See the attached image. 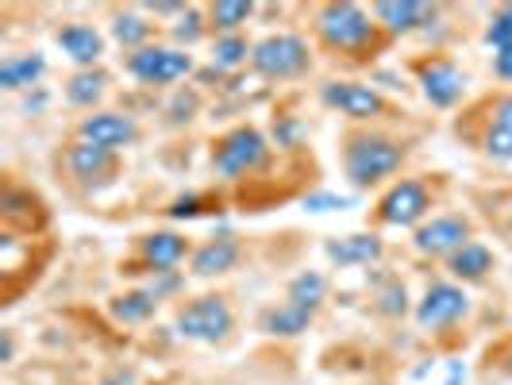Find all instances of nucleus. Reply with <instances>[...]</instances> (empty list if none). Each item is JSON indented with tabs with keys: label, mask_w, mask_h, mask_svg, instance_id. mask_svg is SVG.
Returning a JSON list of instances; mask_svg holds the SVG:
<instances>
[{
	"label": "nucleus",
	"mask_w": 512,
	"mask_h": 385,
	"mask_svg": "<svg viewBox=\"0 0 512 385\" xmlns=\"http://www.w3.org/2000/svg\"><path fill=\"white\" fill-rule=\"evenodd\" d=\"M405 162V147L389 135H378V131H355L343 147V170H347V181L359 185V189H370L378 181L393 178Z\"/></svg>",
	"instance_id": "f257e3e1"
},
{
	"label": "nucleus",
	"mask_w": 512,
	"mask_h": 385,
	"mask_svg": "<svg viewBox=\"0 0 512 385\" xmlns=\"http://www.w3.org/2000/svg\"><path fill=\"white\" fill-rule=\"evenodd\" d=\"M316 35L328 51L339 54H366L378 47V24L370 20V12H362L359 4L343 0V4H324L316 12Z\"/></svg>",
	"instance_id": "f03ea898"
},
{
	"label": "nucleus",
	"mask_w": 512,
	"mask_h": 385,
	"mask_svg": "<svg viewBox=\"0 0 512 385\" xmlns=\"http://www.w3.org/2000/svg\"><path fill=\"white\" fill-rule=\"evenodd\" d=\"M266 158H270L266 135L258 128H251V124H243V128H231L228 135L212 147V170L224 181H239V178H247V174H255V170H262Z\"/></svg>",
	"instance_id": "7ed1b4c3"
},
{
	"label": "nucleus",
	"mask_w": 512,
	"mask_h": 385,
	"mask_svg": "<svg viewBox=\"0 0 512 385\" xmlns=\"http://www.w3.org/2000/svg\"><path fill=\"white\" fill-rule=\"evenodd\" d=\"M312 66V54L308 43L293 31H278V35H266L251 47V70L266 81H289V77H301Z\"/></svg>",
	"instance_id": "20e7f679"
},
{
	"label": "nucleus",
	"mask_w": 512,
	"mask_h": 385,
	"mask_svg": "<svg viewBox=\"0 0 512 385\" xmlns=\"http://www.w3.org/2000/svg\"><path fill=\"white\" fill-rule=\"evenodd\" d=\"M235 328V316L224 297H197L178 308V335L193 343H220Z\"/></svg>",
	"instance_id": "39448f33"
},
{
	"label": "nucleus",
	"mask_w": 512,
	"mask_h": 385,
	"mask_svg": "<svg viewBox=\"0 0 512 385\" xmlns=\"http://www.w3.org/2000/svg\"><path fill=\"white\" fill-rule=\"evenodd\" d=\"M432 212V193L420 178H405L389 185L378 201V220L393 228H420Z\"/></svg>",
	"instance_id": "423d86ee"
},
{
	"label": "nucleus",
	"mask_w": 512,
	"mask_h": 385,
	"mask_svg": "<svg viewBox=\"0 0 512 385\" xmlns=\"http://www.w3.org/2000/svg\"><path fill=\"white\" fill-rule=\"evenodd\" d=\"M128 74L143 85H174L181 77L193 74V54L181 47H143V51L128 54Z\"/></svg>",
	"instance_id": "0eeeda50"
},
{
	"label": "nucleus",
	"mask_w": 512,
	"mask_h": 385,
	"mask_svg": "<svg viewBox=\"0 0 512 385\" xmlns=\"http://www.w3.org/2000/svg\"><path fill=\"white\" fill-rule=\"evenodd\" d=\"M466 312H470V293L455 282H436L428 285V293L416 305V324L424 332H443V328L459 324Z\"/></svg>",
	"instance_id": "6e6552de"
},
{
	"label": "nucleus",
	"mask_w": 512,
	"mask_h": 385,
	"mask_svg": "<svg viewBox=\"0 0 512 385\" xmlns=\"http://www.w3.org/2000/svg\"><path fill=\"white\" fill-rule=\"evenodd\" d=\"M412 243H416V251L420 255H432V258H451L459 247L470 243V220L466 216H432V220H424L416 235H412Z\"/></svg>",
	"instance_id": "1a4fd4ad"
},
{
	"label": "nucleus",
	"mask_w": 512,
	"mask_h": 385,
	"mask_svg": "<svg viewBox=\"0 0 512 385\" xmlns=\"http://www.w3.org/2000/svg\"><path fill=\"white\" fill-rule=\"evenodd\" d=\"M320 101L335 112H343V116H351V120H378L385 112L382 93L362 85V81H324Z\"/></svg>",
	"instance_id": "9d476101"
},
{
	"label": "nucleus",
	"mask_w": 512,
	"mask_h": 385,
	"mask_svg": "<svg viewBox=\"0 0 512 385\" xmlns=\"http://www.w3.org/2000/svg\"><path fill=\"white\" fill-rule=\"evenodd\" d=\"M77 139L120 154L124 147H131V143L139 139V128H135L131 116H120V112H93V116H85V120L77 124Z\"/></svg>",
	"instance_id": "9b49d317"
},
{
	"label": "nucleus",
	"mask_w": 512,
	"mask_h": 385,
	"mask_svg": "<svg viewBox=\"0 0 512 385\" xmlns=\"http://www.w3.org/2000/svg\"><path fill=\"white\" fill-rule=\"evenodd\" d=\"M416 74H420V89H424L428 104H436V108H455L462 101V93H466V74L447 58L420 62Z\"/></svg>",
	"instance_id": "f8f14e48"
},
{
	"label": "nucleus",
	"mask_w": 512,
	"mask_h": 385,
	"mask_svg": "<svg viewBox=\"0 0 512 385\" xmlns=\"http://www.w3.org/2000/svg\"><path fill=\"white\" fill-rule=\"evenodd\" d=\"M66 174H70L77 185H108L112 174H116V154L74 139V143L66 147Z\"/></svg>",
	"instance_id": "ddd939ff"
},
{
	"label": "nucleus",
	"mask_w": 512,
	"mask_h": 385,
	"mask_svg": "<svg viewBox=\"0 0 512 385\" xmlns=\"http://www.w3.org/2000/svg\"><path fill=\"white\" fill-rule=\"evenodd\" d=\"M439 16L436 4H424V0H382L374 4V24L385 27L389 35H409L420 31L424 24H432Z\"/></svg>",
	"instance_id": "4468645a"
},
{
	"label": "nucleus",
	"mask_w": 512,
	"mask_h": 385,
	"mask_svg": "<svg viewBox=\"0 0 512 385\" xmlns=\"http://www.w3.org/2000/svg\"><path fill=\"white\" fill-rule=\"evenodd\" d=\"M54 43H58L62 54H66L70 62H77L81 70H93L104 54V35L89 24H62L54 31Z\"/></svg>",
	"instance_id": "2eb2a0df"
},
{
	"label": "nucleus",
	"mask_w": 512,
	"mask_h": 385,
	"mask_svg": "<svg viewBox=\"0 0 512 385\" xmlns=\"http://www.w3.org/2000/svg\"><path fill=\"white\" fill-rule=\"evenodd\" d=\"M239 255H243V247H239L235 235H216V239H208L205 247L193 251L189 270H193V278H220V274L235 270Z\"/></svg>",
	"instance_id": "dca6fc26"
},
{
	"label": "nucleus",
	"mask_w": 512,
	"mask_h": 385,
	"mask_svg": "<svg viewBox=\"0 0 512 385\" xmlns=\"http://www.w3.org/2000/svg\"><path fill=\"white\" fill-rule=\"evenodd\" d=\"M382 239L362 231V235H343V239H328L324 255L332 258L335 266H374L382 258Z\"/></svg>",
	"instance_id": "f3484780"
},
{
	"label": "nucleus",
	"mask_w": 512,
	"mask_h": 385,
	"mask_svg": "<svg viewBox=\"0 0 512 385\" xmlns=\"http://www.w3.org/2000/svg\"><path fill=\"white\" fill-rule=\"evenodd\" d=\"M185 255H189V243L181 239L178 231H151V235H143V243H139V258L151 266L154 274L174 270Z\"/></svg>",
	"instance_id": "a211bd4d"
},
{
	"label": "nucleus",
	"mask_w": 512,
	"mask_h": 385,
	"mask_svg": "<svg viewBox=\"0 0 512 385\" xmlns=\"http://www.w3.org/2000/svg\"><path fill=\"white\" fill-rule=\"evenodd\" d=\"M43 74H47V58L43 54H12V58L0 62V89L24 93V89H35Z\"/></svg>",
	"instance_id": "6ab92c4d"
},
{
	"label": "nucleus",
	"mask_w": 512,
	"mask_h": 385,
	"mask_svg": "<svg viewBox=\"0 0 512 385\" xmlns=\"http://www.w3.org/2000/svg\"><path fill=\"white\" fill-rule=\"evenodd\" d=\"M447 270H451V278H459V282H482L489 278V270H493V251H489L486 243H466L459 247L455 255L447 258Z\"/></svg>",
	"instance_id": "aec40b11"
},
{
	"label": "nucleus",
	"mask_w": 512,
	"mask_h": 385,
	"mask_svg": "<svg viewBox=\"0 0 512 385\" xmlns=\"http://www.w3.org/2000/svg\"><path fill=\"white\" fill-rule=\"evenodd\" d=\"M312 316H316V312H308V308L289 305V301H285V305L270 308V312L262 316V332H266V335H282V339H297V335L308 332Z\"/></svg>",
	"instance_id": "412c9836"
},
{
	"label": "nucleus",
	"mask_w": 512,
	"mask_h": 385,
	"mask_svg": "<svg viewBox=\"0 0 512 385\" xmlns=\"http://www.w3.org/2000/svg\"><path fill=\"white\" fill-rule=\"evenodd\" d=\"M104 89H108V74H104L101 66L77 70V74L66 77V101L77 104V108H93L104 97Z\"/></svg>",
	"instance_id": "4be33fe9"
},
{
	"label": "nucleus",
	"mask_w": 512,
	"mask_h": 385,
	"mask_svg": "<svg viewBox=\"0 0 512 385\" xmlns=\"http://www.w3.org/2000/svg\"><path fill=\"white\" fill-rule=\"evenodd\" d=\"M154 308H158V297H154L151 289H131L124 297H112V320H120V324H147L154 316Z\"/></svg>",
	"instance_id": "5701e85b"
},
{
	"label": "nucleus",
	"mask_w": 512,
	"mask_h": 385,
	"mask_svg": "<svg viewBox=\"0 0 512 385\" xmlns=\"http://www.w3.org/2000/svg\"><path fill=\"white\" fill-rule=\"evenodd\" d=\"M324 297H328V278L316 274V270L297 274V278L289 282V293H285L289 305H301V308H308V312H316V308L324 305Z\"/></svg>",
	"instance_id": "b1692460"
},
{
	"label": "nucleus",
	"mask_w": 512,
	"mask_h": 385,
	"mask_svg": "<svg viewBox=\"0 0 512 385\" xmlns=\"http://www.w3.org/2000/svg\"><path fill=\"white\" fill-rule=\"evenodd\" d=\"M255 16V4L247 0H216L208 8V27H216L220 35H239V27Z\"/></svg>",
	"instance_id": "393cba45"
},
{
	"label": "nucleus",
	"mask_w": 512,
	"mask_h": 385,
	"mask_svg": "<svg viewBox=\"0 0 512 385\" xmlns=\"http://www.w3.org/2000/svg\"><path fill=\"white\" fill-rule=\"evenodd\" d=\"M112 35H116V43H124L131 54L151 47V43H147V39H151V24H147L143 16H135V12H120V16L112 20Z\"/></svg>",
	"instance_id": "a878e982"
},
{
	"label": "nucleus",
	"mask_w": 512,
	"mask_h": 385,
	"mask_svg": "<svg viewBox=\"0 0 512 385\" xmlns=\"http://www.w3.org/2000/svg\"><path fill=\"white\" fill-rule=\"evenodd\" d=\"M243 62H251V47L243 35H216L212 43V66L216 70H239Z\"/></svg>",
	"instance_id": "bb28decb"
},
{
	"label": "nucleus",
	"mask_w": 512,
	"mask_h": 385,
	"mask_svg": "<svg viewBox=\"0 0 512 385\" xmlns=\"http://www.w3.org/2000/svg\"><path fill=\"white\" fill-rule=\"evenodd\" d=\"M170 35H174V43L178 47H193L201 35H205V16H201V8H185L178 20H174V27H170Z\"/></svg>",
	"instance_id": "cd10ccee"
},
{
	"label": "nucleus",
	"mask_w": 512,
	"mask_h": 385,
	"mask_svg": "<svg viewBox=\"0 0 512 385\" xmlns=\"http://www.w3.org/2000/svg\"><path fill=\"white\" fill-rule=\"evenodd\" d=\"M486 43L493 51L512 47V4H501V8L493 12V20H489V27H486Z\"/></svg>",
	"instance_id": "c85d7f7f"
},
{
	"label": "nucleus",
	"mask_w": 512,
	"mask_h": 385,
	"mask_svg": "<svg viewBox=\"0 0 512 385\" xmlns=\"http://www.w3.org/2000/svg\"><path fill=\"white\" fill-rule=\"evenodd\" d=\"M482 151H486L493 162H512V128L489 124L486 135H482Z\"/></svg>",
	"instance_id": "c756f323"
},
{
	"label": "nucleus",
	"mask_w": 512,
	"mask_h": 385,
	"mask_svg": "<svg viewBox=\"0 0 512 385\" xmlns=\"http://www.w3.org/2000/svg\"><path fill=\"white\" fill-rule=\"evenodd\" d=\"M378 312H385V316H405L409 312V293H405V285L401 282H389L378 293Z\"/></svg>",
	"instance_id": "7c9ffc66"
},
{
	"label": "nucleus",
	"mask_w": 512,
	"mask_h": 385,
	"mask_svg": "<svg viewBox=\"0 0 512 385\" xmlns=\"http://www.w3.org/2000/svg\"><path fill=\"white\" fill-rule=\"evenodd\" d=\"M351 205H355V197H343V193H308L305 197L308 212H343Z\"/></svg>",
	"instance_id": "2f4dec72"
},
{
	"label": "nucleus",
	"mask_w": 512,
	"mask_h": 385,
	"mask_svg": "<svg viewBox=\"0 0 512 385\" xmlns=\"http://www.w3.org/2000/svg\"><path fill=\"white\" fill-rule=\"evenodd\" d=\"M274 139H278V147L293 151V147L301 143V124H297L293 116H282V120H278V128H274Z\"/></svg>",
	"instance_id": "473e14b6"
},
{
	"label": "nucleus",
	"mask_w": 512,
	"mask_h": 385,
	"mask_svg": "<svg viewBox=\"0 0 512 385\" xmlns=\"http://www.w3.org/2000/svg\"><path fill=\"white\" fill-rule=\"evenodd\" d=\"M201 205H205V201H201L197 193H189V197H178V201L170 205V216H174V220H197V216H201Z\"/></svg>",
	"instance_id": "72a5a7b5"
},
{
	"label": "nucleus",
	"mask_w": 512,
	"mask_h": 385,
	"mask_svg": "<svg viewBox=\"0 0 512 385\" xmlns=\"http://www.w3.org/2000/svg\"><path fill=\"white\" fill-rule=\"evenodd\" d=\"M154 297L162 301V297H170V293H178L181 289V278H178V270H166V274H154V282L147 285Z\"/></svg>",
	"instance_id": "f704fd0d"
},
{
	"label": "nucleus",
	"mask_w": 512,
	"mask_h": 385,
	"mask_svg": "<svg viewBox=\"0 0 512 385\" xmlns=\"http://www.w3.org/2000/svg\"><path fill=\"white\" fill-rule=\"evenodd\" d=\"M493 74L501 77V81H512V47L493 51Z\"/></svg>",
	"instance_id": "c9c22d12"
},
{
	"label": "nucleus",
	"mask_w": 512,
	"mask_h": 385,
	"mask_svg": "<svg viewBox=\"0 0 512 385\" xmlns=\"http://www.w3.org/2000/svg\"><path fill=\"white\" fill-rule=\"evenodd\" d=\"M493 124H501V128H512V93H505L501 101L493 104Z\"/></svg>",
	"instance_id": "e433bc0d"
},
{
	"label": "nucleus",
	"mask_w": 512,
	"mask_h": 385,
	"mask_svg": "<svg viewBox=\"0 0 512 385\" xmlns=\"http://www.w3.org/2000/svg\"><path fill=\"white\" fill-rule=\"evenodd\" d=\"M43 108H47V93H35L24 101V112H43Z\"/></svg>",
	"instance_id": "4c0bfd02"
},
{
	"label": "nucleus",
	"mask_w": 512,
	"mask_h": 385,
	"mask_svg": "<svg viewBox=\"0 0 512 385\" xmlns=\"http://www.w3.org/2000/svg\"><path fill=\"white\" fill-rule=\"evenodd\" d=\"M0 339H4V362H12V355H16V343H12V332H4Z\"/></svg>",
	"instance_id": "58836bf2"
},
{
	"label": "nucleus",
	"mask_w": 512,
	"mask_h": 385,
	"mask_svg": "<svg viewBox=\"0 0 512 385\" xmlns=\"http://www.w3.org/2000/svg\"><path fill=\"white\" fill-rule=\"evenodd\" d=\"M135 382V378H131V374H124V370H120V374H112V378H108V382L104 385H131Z\"/></svg>",
	"instance_id": "ea45409f"
},
{
	"label": "nucleus",
	"mask_w": 512,
	"mask_h": 385,
	"mask_svg": "<svg viewBox=\"0 0 512 385\" xmlns=\"http://www.w3.org/2000/svg\"><path fill=\"white\" fill-rule=\"evenodd\" d=\"M505 366H509V374H512V343H509V351H505Z\"/></svg>",
	"instance_id": "a19ab883"
},
{
	"label": "nucleus",
	"mask_w": 512,
	"mask_h": 385,
	"mask_svg": "<svg viewBox=\"0 0 512 385\" xmlns=\"http://www.w3.org/2000/svg\"><path fill=\"white\" fill-rule=\"evenodd\" d=\"M509 220H512V197H509Z\"/></svg>",
	"instance_id": "79ce46f5"
}]
</instances>
